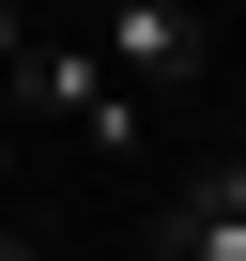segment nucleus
<instances>
[{
    "label": "nucleus",
    "instance_id": "f257e3e1",
    "mask_svg": "<svg viewBox=\"0 0 246 261\" xmlns=\"http://www.w3.org/2000/svg\"><path fill=\"white\" fill-rule=\"evenodd\" d=\"M16 92H31L46 123H62V139H92L108 169H123V154H139V92H123V77L92 62V46H31V62H16Z\"/></svg>",
    "mask_w": 246,
    "mask_h": 261
},
{
    "label": "nucleus",
    "instance_id": "20e7f679",
    "mask_svg": "<svg viewBox=\"0 0 246 261\" xmlns=\"http://www.w3.org/2000/svg\"><path fill=\"white\" fill-rule=\"evenodd\" d=\"M16 62H31V31H16V16H0V92H16Z\"/></svg>",
    "mask_w": 246,
    "mask_h": 261
},
{
    "label": "nucleus",
    "instance_id": "7ed1b4c3",
    "mask_svg": "<svg viewBox=\"0 0 246 261\" xmlns=\"http://www.w3.org/2000/svg\"><path fill=\"white\" fill-rule=\"evenodd\" d=\"M169 261H246V154H215L169 215Z\"/></svg>",
    "mask_w": 246,
    "mask_h": 261
},
{
    "label": "nucleus",
    "instance_id": "f03ea898",
    "mask_svg": "<svg viewBox=\"0 0 246 261\" xmlns=\"http://www.w3.org/2000/svg\"><path fill=\"white\" fill-rule=\"evenodd\" d=\"M92 62H108V77H123V92H185V77H200V62H215V31H200V16H185V0H123V16H108V31H92Z\"/></svg>",
    "mask_w": 246,
    "mask_h": 261
},
{
    "label": "nucleus",
    "instance_id": "39448f33",
    "mask_svg": "<svg viewBox=\"0 0 246 261\" xmlns=\"http://www.w3.org/2000/svg\"><path fill=\"white\" fill-rule=\"evenodd\" d=\"M0 261H31V246H16V230H0Z\"/></svg>",
    "mask_w": 246,
    "mask_h": 261
}]
</instances>
